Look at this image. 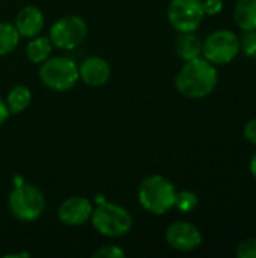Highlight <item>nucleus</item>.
Here are the masks:
<instances>
[{
  "label": "nucleus",
  "instance_id": "1",
  "mask_svg": "<svg viewBox=\"0 0 256 258\" xmlns=\"http://www.w3.org/2000/svg\"><path fill=\"white\" fill-rule=\"evenodd\" d=\"M219 82L216 67L205 57L186 60L175 77V86L187 98H204L210 95Z\"/></svg>",
  "mask_w": 256,
  "mask_h": 258
},
{
  "label": "nucleus",
  "instance_id": "13",
  "mask_svg": "<svg viewBox=\"0 0 256 258\" xmlns=\"http://www.w3.org/2000/svg\"><path fill=\"white\" fill-rule=\"evenodd\" d=\"M175 50L180 59L192 60L202 56V39L195 32H184L180 33L175 42Z\"/></svg>",
  "mask_w": 256,
  "mask_h": 258
},
{
  "label": "nucleus",
  "instance_id": "11",
  "mask_svg": "<svg viewBox=\"0 0 256 258\" xmlns=\"http://www.w3.org/2000/svg\"><path fill=\"white\" fill-rule=\"evenodd\" d=\"M110 65L100 56L86 57L78 67V77L89 86H103L110 79Z\"/></svg>",
  "mask_w": 256,
  "mask_h": 258
},
{
  "label": "nucleus",
  "instance_id": "3",
  "mask_svg": "<svg viewBox=\"0 0 256 258\" xmlns=\"http://www.w3.org/2000/svg\"><path fill=\"white\" fill-rule=\"evenodd\" d=\"M98 207L94 209L91 221L94 228L106 237H124L133 228L131 213L118 204L107 203L103 197H97Z\"/></svg>",
  "mask_w": 256,
  "mask_h": 258
},
{
  "label": "nucleus",
  "instance_id": "12",
  "mask_svg": "<svg viewBox=\"0 0 256 258\" xmlns=\"http://www.w3.org/2000/svg\"><path fill=\"white\" fill-rule=\"evenodd\" d=\"M45 24L44 14L39 8L33 5H27L20 9V12L15 17V29L18 30L20 36L24 38H33L36 36Z\"/></svg>",
  "mask_w": 256,
  "mask_h": 258
},
{
  "label": "nucleus",
  "instance_id": "8",
  "mask_svg": "<svg viewBox=\"0 0 256 258\" xmlns=\"http://www.w3.org/2000/svg\"><path fill=\"white\" fill-rule=\"evenodd\" d=\"M202 0H170L167 6V20L178 32H195L204 21Z\"/></svg>",
  "mask_w": 256,
  "mask_h": 258
},
{
  "label": "nucleus",
  "instance_id": "14",
  "mask_svg": "<svg viewBox=\"0 0 256 258\" xmlns=\"http://www.w3.org/2000/svg\"><path fill=\"white\" fill-rule=\"evenodd\" d=\"M234 20L243 32L256 30V0H238L234 9Z\"/></svg>",
  "mask_w": 256,
  "mask_h": 258
},
{
  "label": "nucleus",
  "instance_id": "18",
  "mask_svg": "<svg viewBox=\"0 0 256 258\" xmlns=\"http://www.w3.org/2000/svg\"><path fill=\"white\" fill-rule=\"evenodd\" d=\"M199 204V200H198V195L192 190H181V192H177V197H175V206L180 212L183 213H190L193 212Z\"/></svg>",
  "mask_w": 256,
  "mask_h": 258
},
{
  "label": "nucleus",
  "instance_id": "26",
  "mask_svg": "<svg viewBox=\"0 0 256 258\" xmlns=\"http://www.w3.org/2000/svg\"><path fill=\"white\" fill-rule=\"evenodd\" d=\"M6 258H17V257H23V258H26V257H29V254L27 252H21V254H9V255H5Z\"/></svg>",
  "mask_w": 256,
  "mask_h": 258
},
{
  "label": "nucleus",
  "instance_id": "16",
  "mask_svg": "<svg viewBox=\"0 0 256 258\" xmlns=\"http://www.w3.org/2000/svg\"><path fill=\"white\" fill-rule=\"evenodd\" d=\"M53 44L50 41V38L47 36H33L26 47V56L32 63H42L44 60H47L50 57Z\"/></svg>",
  "mask_w": 256,
  "mask_h": 258
},
{
  "label": "nucleus",
  "instance_id": "24",
  "mask_svg": "<svg viewBox=\"0 0 256 258\" xmlns=\"http://www.w3.org/2000/svg\"><path fill=\"white\" fill-rule=\"evenodd\" d=\"M9 109H8V106H6V101H3L2 98H0V125H3L6 121H8V118H9Z\"/></svg>",
  "mask_w": 256,
  "mask_h": 258
},
{
  "label": "nucleus",
  "instance_id": "15",
  "mask_svg": "<svg viewBox=\"0 0 256 258\" xmlns=\"http://www.w3.org/2000/svg\"><path fill=\"white\" fill-rule=\"evenodd\" d=\"M6 106L9 109L11 115H18L23 110H26L32 101V92L27 86L24 85H17L14 86L8 95H6Z\"/></svg>",
  "mask_w": 256,
  "mask_h": 258
},
{
  "label": "nucleus",
  "instance_id": "2",
  "mask_svg": "<svg viewBox=\"0 0 256 258\" xmlns=\"http://www.w3.org/2000/svg\"><path fill=\"white\" fill-rule=\"evenodd\" d=\"M177 189L170 180L163 175H149L142 180L137 198L140 206L151 215L161 216L175 206Z\"/></svg>",
  "mask_w": 256,
  "mask_h": 258
},
{
  "label": "nucleus",
  "instance_id": "21",
  "mask_svg": "<svg viewBox=\"0 0 256 258\" xmlns=\"http://www.w3.org/2000/svg\"><path fill=\"white\" fill-rule=\"evenodd\" d=\"M94 258H124L125 257V252L116 246V245H109V246H103L100 249H97L94 254Z\"/></svg>",
  "mask_w": 256,
  "mask_h": 258
},
{
  "label": "nucleus",
  "instance_id": "23",
  "mask_svg": "<svg viewBox=\"0 0 256 258\" xmlns=\"http://www.w3.org/2000/svg\"><path fill=\"white\" fill-rule=\"evenodd\" d=\"M243 135H244L246 141H249L250 144L256 145V118L250 119V121L244 125Z\"/></svg>",
  "mask_w": 256,
  "mask_h": 258
},
{
  "label": "nucleus",
  "instance_id": "22",
  "mask_svg": "<svg viewBox=\"0 0 256 258\" xmlns=\"http://www.w3.org/2000/svg\"><path fill=\"white\" fill-rule=\"evenodd\" d=\"M202 9L205 15H217L223 9V2L222 0H204Z\"/></svg>",
  "mask_w": 256,
  "mask_h": 258
},
{
  "label": "nucleus",
  "instance_id": "25",
  "mask_svg": "<svg viewBox=\"0 0 256 258\" xmlns=\"http://www.w3.org/2000/svg\"><path fill=\"white\" fill-rule=\"evenodd\" d=\"M249 166H250V174L256 178V151L253 153L252 159H250V165Z\"/></svg>",
  "mask_w": 256,
  "mask_h": 258
},
{
  "label": "nucleus",
  "instance_id": "6",
  "mask_svg": "<svg viewBox=\"0 0 256 258\" xmlns=\"http://www.w3.org/2000/svg\"><path fill=\"white\" fill-rule=\"evenodd\" d=\"M240 53L238 36L228 29H219L202 41V56L213 65L231 63Z\"/></svg>",
  "mask_w": 256,
  "mask_h": 258
},
{
  "label": "nucleus",
  "instance_id": "7",
  "mask_svg": "<svg viewBox=\"0 0 256 258\" xmlns=\"http://www.w3.org/2000/svg\"><path fill=\"white\" fill-rule=\"evenodd\" d=\"M88 36V24L78 15H66L59 18L50 27V41L53 47L60 50H74L83 44Z\"/></svg>",
  "mask_w": 256,
  "mask_h": 258
},
{
  "label": "nucleus",
  "instance_id": "10",
  "mask_svg": "<svg viewBox=\"0 0 256 258\" xmlns=\"http://www.w3.org/2000/svg\"><path fill=\"white\" fill-rule=\"evenodd\" d=\"M94 207L84 197H69L57 209V218L63 225L80 227L86 224L92 216Z\"/></svg>",
  "mask_w": 256,
  "mask_h": 258
},
{
  "label": "nucleus",
  "instance_id": "20",
  "mask_svg": "<svg viewBox=\"0 0 256 258\" xmlns=\"http://www.w3.org/2000/svg\"><path fill=\"white\" fill-rule=\"evenodd\" d=\"M237 258H256V237L243 240L235 251Z\"/></svg>",
  "mask_w": 256,
  "mask_h": 258
},
{
  "label": "nucleus",
  "instance_id": "19",
  "mask_svg": "<svg viewBox=\"0 0 256 258\" xmlns=\"http://www.w3.org/2000/svg\"><path fill=\"white\" fill-rule=\"evenodd\" d=\"M240 50L252 59H256V30L244 32L243 38L240 39Z\"/></svg>",
  "mask_w": 256,
  "mask_h": 258
},
{
  "label": "nucleus",
  "instance_id": "9",
  "mask_svg": "<svg viewBox=\"0 0 256 258\" xmlns=\"http://www.w3.org/2000/svg\"><path fill=\"white\" fill-rule=\"evenodd\" d=\"M166 242L175 251L190 252L202 245V233L196 225L186 221H178L167 227Z\"/></svg>",
  "mask_w": 256,
  "mask_h": 258
},
{
  "label": "nucleus",
  "instance_id": "4",
  "mask_svg": "<svg viewBox=\"0 0 256 258\" xmlns=\"http://www.w3.org/2000/svg\"><path fill=\"white\" fill-rule=\"evenodd\" d=\"M8 206L15 219L21 222H32L44 213L45 198L36 186L21 181L9 194Z\"/></svg>",
  "mask_w": 256,
  "mask_h": 258
},
{
  "label": "nucleus",
  "instance_id": "17",
  "mask_svg": "<svg viewBox=\"0 0 256 258\" xmlns=\"http://www.w3.org/2000/svg\"><path fill=\"white\" fill-rule=\"evenodd\" d=\"M20 38L21 36L14 24L0 21V56H6L12 53L17 48Z\"/></svg>",
  "mask_w": 256,
  "mask_h": 258
},
{
  "label": "nucleus",
  "instance_id": "5",
  "mask_svg": "<svg viewBox=\"0 0 256 258\" xmlns=\"http://www.w3.org/2000/svg\"><path fill=\"white\" fill-rule=\"evenodd\" d=\"M39 77L48 89L56 92L72 89L80 79L77 63L66 56H54L44 60L39 68Z\"/></svg>",
  "mask_w": 256,
  "mask_h": 258
}]
</instances>
